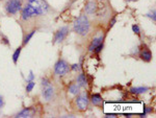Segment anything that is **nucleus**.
<instances>
[{
	"mask_svg": "<svg viewBox=\"0 0 156 118\" xmlns=\"http://www.w3.org/2000/svg\"><path fill=\"white\" fill-rule=\"evenodd\" d=\"M73 28L74 32L77 35L81 37H85L90 32V28H91V25H90V21L89 18H87L85 15H81L79 16L77 19H75L73 23Z\"/></svg>",
	"mask_w": 156,
	"mask_h": 118,
	"instance_id": "f257e3e1",
	"label": "nucleus"
},
{
	"mask_svg": "<svg viewBox=\"0 0 156 118\" xmlns=\"http://www.w3.org/2000/svg\"><path fill=\"white\" fill-rule=\"evenodd\" d=\"M29 4L34 6V8L38 13V16L46 14L49 10V5L45 0H29Z\"/></svg>",
	"mask_w": 156,
	"mask_h": 118,
	"instance_id": "f03ea898",
	"label": "nucleus"
},
{
	"mask_svg": "<svg viewBox=\"0 0 156 118\" xmlns=\"http://www.w3.org/2000/svg\"><path fill=\"white\" fill-rule=\"evenodd\" d=\"M22 8V2L21 0H8L5 4V11L8 14L15 15L21 11Z\"/></svg>",
	"mask_w": 156,
	"mask_h": 118,
	"instance_id": "7ed1b4c3",
	"label": "nucleus"
},
{
	"mask_svg": "<svg viewBox=\"0 0 156 118\" xmlns=\"http://www.w3.org/2000/svg\"><path fill=\"white\" fill-rule=\"evenodd\" d=\"M70 71V66L66 61L59 60L57 63L54 66V72H55L56 75L58 76H63Z\"/></svg>",
	"mask_w": 156,
	"mask_h": 118,
	"instance_id": "20e7f679",
	"label": "nucleus"
},
{
	"mask_svg": "<svg viewBox=\"0 0 156 118\" xmlns=\"http://www.w3.org/2000/svg\"><path fill=\"white\" fill-rule=\"evenodd\" d=\"M34 16H38V13H37V11L34 8V6L31 5V4H26L25 8H22V12H21V18L22 20L26 21L28 20V19H30L31 17Z\"/></svg>",
	"mask_w": 156,
	"mask_h": 118,
	"instance_id": "39448f33",
	"label": "nucleus"
},
{
	"mask_svg": "<svg viewBox=\"0 0 156 118\" xmlns=\"http://www.w3.org/2000/svg\"><path fill=\"white\" fill-rule=\"evenodd\" d=\"M76 104L80 111L87 110V106H89V97H87V93H81L78 95L77 99H76Z\"/></svg>",
	"mask_w": 156,
	"mask_h": 118,
	"instance_id": "423d86ee",
	"label": "nucleus"
},
{
	"mask_svg": "<svg viewBox=\"0 0 156 118\" xmlns=\"http://www.w3.org/2000/svg\"><path fill=\"white\" fill-rule=\"evenodd\" d=\"M69 34V28L67 26H63L57 30V32L54 36V43H60L63 42V40L66 39V37L68 36Z\"/></svg>",
	"mask_w": 156,
	"mask_h": 118,
	"instance_id": "0eeeda50",
	"label": "nucleus"
},
{
	"mask_svg": "<svg viewBox=\"0 0 156 118\" xmlns=\"http://www.w3.org/2000/svg\"><path fill=\"white\" fill-rule=\"evenodd\" d=\"M53 95H54V88L53 87L50 86V85L47 87H45V89H44V91H43V97L48 101V100L52 99Z\"/></svg>",
	"mask_w": 156,
	"mask_h": 118,
	"instance_id": "6e6552de",
	"label": "nucleus"
},
{
	"mask_svg": "<svg viewBox=\"0 0 156 118\" xmlns=\"http://www.w3.org/2000/svg\"><path fill=\"white\" fill-rule=\"evenodd\" d=\"M96 8H97V4H96V2L93 1V0H91V1H89L87 4H85L84 11L87 14L92 15L96 12Z\"/></svg>",
	"mask_w": 156,
	"mask_h": 118,
	"instance_id": "1a4fd4ad",
	"label": "nucleus"
},
{
	"mask_svg": "<svg viewBox=\"0 0 156 118\" xmlns=\"http://www.w3.org/2000/svg\"><path fill=\"white\" fill-rule=\"evenodd\" d=\"M103 40H104V37H103V36H100V37H98V38H94V40L92 41L91 45H90V48H89L90 51L93 52L94 49H95V48L97 47L99 44L103 43Z\"/></svg>",
	"mask_w": 156,
	"mask_h": 118,
	"instance_id": "9d476101",
	"label": "nucleus"
},
{
	"mask_svg": "<svg viewBox=\"0 0 156 118\" xmlns=\"http://www.w3.org/2000/svg\"><path fill=\"white\" fill-rule=\"evenodd\" d=\"M140 59L145 62H150L152 60V52L149 49H144L140 52Z\"/></svg>",
	"mask_w": 156,
	"mask_h": 118,
	"instance_id": "9b49d317",
	"label": "nucleus"
},
{
	"mask_svg": "<svg viewBox=\"0 0 156 118\" xmlns=\"http://www.w3.org/2000/svg\"><path fill=\"white\" fill-rule=\"evenodd\" d=\"M147 91H149L148 87H132L130 89V92L132 94H143Z\"/></svg>",
	"mask_w": 156,
	"mask_h": 118,
	"instance_id": "f8f14e48",
	"label": "nucleus"
},
{
	"mask_svg": "<svg viewBox=\"0 0 156 118\" xmlns=\"http://www.w3.org/2000/svg\"><path fill=\"white\" fill-rule=\"evenodd\" d=\"M76 82H77V85L79 87H87V80L83 73L79 74L77 76V78H76Z\"/></svg>",
	"mask_w": 156,
	"mask_h": 118,
	"instance_id": "ddd939ff",
	"label": "nucleus"
},
{
	"mask_svg": "<svg viewBox=\"0 0 156 118\" xmlns=\"http://www.w3.org/2000/svg\"><path fill=\"white\" fill-rule=\"evenodd\" d=\"M91 101L94 106H100V104H102V96L100 94H97V93L93 94L91 96Z\"/></svg>",
	"mask_w": 156,
	"mask_h": 118,
	"instance_id": "4468645a",
	"label": "nucleus"
},
{
	"mask_svg": "<svg viewBox=\"0 0 156 118\" xmlns=\"http://www.w3.org/2000/svg\"><path fill=\"white\" fill-rule=\"evenodd\" d=\"M15 117H16V118H27V117H31V112H30V109H28V108L24 109V110H22L21 112H19Z\"/></svg>",
	"mask_w": 156,
	"mask_h": 118,
	"instance_id": "2eb2a0df",
	"label": "nucleus"
},
{
	"mask_svg": "<svg viewBox=\"0 0 156 118\" xmlns=\"http://www.w3.org/2000/svg\"><path fill=\"white\" fill-rule=\"evenodd\" d=\"M69 92L71 93L72 95H77L80 92V87L78 86L77 84H73L69 87Z\"/></svg>",
	"mask_w": 156,
	"mask_h": 118,
	"instance_id": "dca6fc26",
	"label": "nucleus"
},
{
	"mask_svg": "<svg viewBox=\"0 0 156 118\" xmlns=\"http://www.w3.org/2000/svg\"><path fill=\"white\" fill-rule=\"evenodd\" d=\"M21 50H22V47L20 46L17 48L16 50H15V52H14V54H13V62L16 64L17 62H18V60H19V56H20V54H21Z\"/></svg>",
	"mask_w": 156,
	"mask_h": 118,
	"instance_id": "f3484780",
	"label": "nucleus"
},
{
	"mask_svg": "<svg viewBox=\"0 0 156 118\" xmlns=\"http://www.w3.org/2000/svg\"><path fill=\"white\" fill-rule=\"evenodd\" d=\"M34 34H36V30H31V32L25 37V39H24V41H23V45H27V43L29 42L30 39L32 38V36H34Z\"/></svg>",
	"mask_w": 156,
	"mask_h": 118,
	"instance_id": "a211bd4d",
	"label": "nucleus"
},
{
	"mask_svg": "<svg viewBox=\"0 0 156 118\" xmlns=\"http://www.w3.org/2000/svg\"><path fill=\"white\" fill-rule=\"evenodd\" d=\"M34 86H36V83H34V80H29V82L27 83V86H26V91H27V92H31Z\"/></svg>",
	"mask_w": 156,
	"mask_h": 118,
	"instance_id": "6ab92c4d",
	"label": "nucleus"
},
{
	"mask_svg": "<svg viewBox=\"0 0 156 118\" xmlns=\"http://www.w3.org/2000/svg\"><path fill=\"white\" fill-rule=\"evenodd\" d=\"M132 30H133V32H135L137 35L140 34V27H138L137 24H133V25H132Z\"/></svg>",
	"mask_w": 156,
	"mask_h": 118,
	"instance_id": "aec40b11",
	"label": "nucleus"
},
{
	"mask_svg": "<svg viewBox=\"0 0 156 118\" xmlns=\"http://www.w3.org/2000/svg\"><path fill=\"white\" fill-rule=\"evenodd\" d=\"M103 49V43H101V44H99L97 47L94 49V52H96V53H100L101 51H102Z\"/></svg>",
	"mask_w": 156,
	"mask_h": 118,
	"instance_id": "412c9836",
	"label": "nucleus"
},
{
	"mask_svg": "<svg viewBox=\"0 0 156 118\" xmlns=\"http://www.w3.org/2000/svg\"><path fill=\"white\" fill-rule=\"evenodd\" d=\"M70 68H71L72 71H79L80 70V67H79L78 64H73L72 66H70Z\"/></svg>",
	"mask_w": 156,
	"mask_h": 118,
	"instance_id": "4be33fe9",
	"label": "nucleus"
},
{
	"mask_svg": "<svg viewBox=\"0 0 156 118\" xmlns=\"http://www.w3.org/2000/svg\"><path fill=\"white\" fill-rule=\"evenodd\" d=\"M155 15H156L155 11H153V12L149 13V14L147 15V16H148V17H150V18L152 19V20H153V21H154V22H155V21H156V17H155Z\"/></svg>",
	"mask_w": 156,
	"mask_h": 118,
	"instance_id": "5701e85b",
	"label": "nucleus"
},
{
	"mask_svg": "<svg viewBox=\"0 0 156 118\" xmlns=\"http://www.w3.org/2000/svg\"><path fill=\"white\" fill-rule=\"evenodd\" d=\"M42 85H43L44 87L49 86V80H48L47 78H43V80H42Z\"/></svg>",
	"mask_w": 156,
	"mask_h": 118,
	"instance_id": "b1692460",
	"label": "nucleus"
},
{
	"mask_svg": "<svg viewBox=\"0 0 156 118\" xmlns=\"http://www.w3.org/2000/svg\"><path fill=\"white\" fill-rule=\"evenodd\" d=\"M34 73H32V71H30L29 77H28L27 82H29V80H34Z\"/></svg>",
	"mask_w": 156,
	"mask_h": 118,
	"instance_id": "393cba45",
	"label": "nucleus"
},
{
	"mask_svg": "<svg viewBox=\"0 0 156 118\" xmlns=\"http://www.w3.org/2000/svg\"><path fill=\"white\" fill-rule=\"evenodd\" d=\"M3 98H2V96H0V109L2 108V107H3Z\"/></svg>",
	"mask_w": 156,
	"mask_h": 118,
	"instance_id": "a878e982",
	"label": "nucleus"
},
{
	"mask_svg": "<svg viewBox=\"0 0 156 118\" xmlns=\"http://www.w3.org/2000/svg\"><path fill=\"white\" fill-rule=\"evenodd\" d=\"M116 22H117V20H116V19L113 18V20H111V22H110V25H109V26H110V27H113V25H115V24H116Z\"/></svg>",
	"mask_w": 156,
	"mask_h": 118,
	"instance_id": "bb28decb",
	"label": "nucleus"
},
{
	"mask_svg": "<svg viewBox=\"0 0 156 118\" xmlns=\"http://www.w3.org/2000/svg\"><path fill=\"white\" fill-rule=\"evenodd\" d=\"M61 117H70V118H74L75 116H74V115H65V116H61Z\"/></svg>",
	"mask_w": 156,
	"mask_h": 118,
	"instance_id": "cd10ccee",
	"label": "nucleus"
},
{
	"mask_svg": "<svg viewBox=\"0 0 156 118\" xmlns=\"http://www.w3.org/2000/svg\"><path fill=\"white\" fill-rule=\"evenodd\" d=\"M106 118H109V117H111V118H115L116 116H113V115H106V116H105Z\"/></svg>",
	"mask_w": 156,
	"mask_h": 118,
	"instance_id": "c85d7f7f",
	"label": "nucleus"
},
{
	"mask_svg": "<svg viewBox=\"0 0 156 118\" xmlns=\"http://www.w3.org/2000/svg\"><path fill=\"white\" fill-rule=\"evenodd\" d=\"M73 1H75V0H73Z\"/></svg>",
	"mask_w": 156,
	"mask_h": 118,
	"instance_id": "c756f323",
	"label": "nucleus"
},
{
	"mask_svg": "<svg viewBox=\"0 0 156 118\" xmlns=\"http://www.w3.org/2000/svg\"><path fill=\"white\" fill-rule=\"evenodd\" d=\"M0 1H1V0H0Z\"/></svg>",
	"mask_w": 156,
	"mask_h": 118,
	"instance_id": "7c9ffc66",
	"label": "nucleus"
},
{
	"mask_svg": "<svg viewBox=\"0 0 156 118\" xmlns=\"http://www.w3.org/2000/svg\"><path fill=\"white\" fill-rule=\"evenodd\" d=\"M28 1H29V0H28Z\"/></svg>",
	"mask_w": 156,
	"mask_h": 118,
	"instance_id": "2f4dec72",
	"label": "nucleus"
}]
</instances>
